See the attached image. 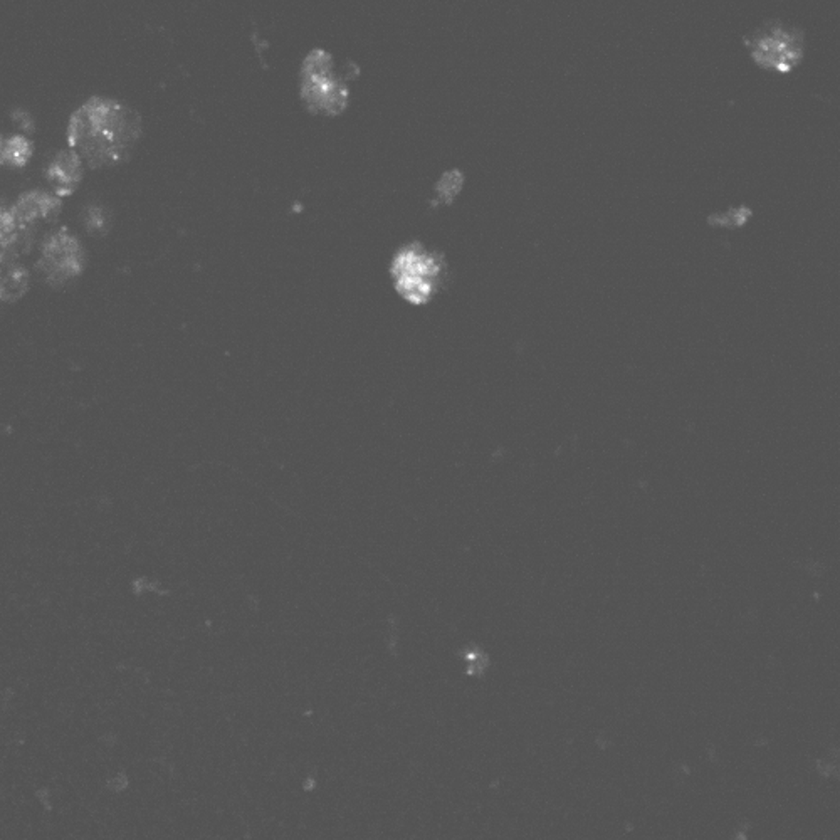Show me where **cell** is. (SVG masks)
<instances>
[{
    "instance_id": "obj_2",
    "label": "cell",
    "mask_w": 840,
    "mask_h": 840,
    "mask_svg": "<svg viewBox=\"0 0 840 840\" xmlns=\"http://www.w3.org/2000/svg\"><path fill=\"white\" fill-rule=\"evenodd\" d=\"M390 273L395 290L407 301L422 305L427 303L444 284L447 277V262L440 253L427 249L424 244L412 243L397 251Z\"/></svg>"
},
{
    "instance_id": "obj_12",
    "label": "cell",
    "mask_w": 840,
    "mask_h": 840,
    "mask_svg": "<svg viewBox=\"0 0 840 840\" xmlns=\"http://www.w3.org/2000/svg\"><path fill=\"white\" fill-rule=\"evenodd\" d=\"M746 212L748 209H731L727 210V214H721L718 217V226L721 227H735L742 226L746 222Z\"/></svg>"
},
{
    "instance_id": "obj_6",
    "label": "cell",
    "mask_w": 840,
    "mask_h": 840,
    "mask_svg": "<svg viewBox=\"0 0 840 840\" xmlns=\"http://www.w3.org/2000/svg\"><path fill=\"white\" fill-rule=\"evenodd\" d=\"M84 264L86 254L80 239L61 227L44 239L35 269L51 286H63L82 275Z\"/></svg>"
},
{
    "instance_id": "obj_8",
    "label": "cell",
    "mask_w": 840,
    "mask_h": 840,
    "mask_svg": "<svg viewBox=\"0 0 840 840\" xmlns=\"http://www.w3.org/2000/svg\"><path fill=\"white\" fill-rule=\"evenodd\" d=\"M34 146L29 138L24 135H12L2 140L0 146V159L4 165L11 167H24L33 157Z\"/></svg>"
},
{
    "instance_id": "obj_11",
    "label": "cell",
    "mask_w": 840,
    "mask_h": 840,
    "mask_svg": "<svg viewBox=\"0 0 840 840\" xmlns=\"http://www.w3.org/2000/svg\"><path fill=\"white\" fill-rule=\"evenodd\" d=\"M82 221H84V227L86 230H89L91 234H106V230L110 229V212L101 207V206H89L84 209V214H82Z\"/></svg>"
},
{
    "instance_id": "obj_3",
    "label": "cell",
    "mask_w": 840,
    "mask_h": 840,
    "mask_svg": "<svg viewBox=\"0 0 840 840\" xmlns=\"http://www.w3.org/2000/svg\"><path fill=\"white\" fill-rule=\"evenodd\" d=\"M61 207L63 202L59 195L46 191H29L20 194L14 206L2 210V259L12 261L22 251H29L37 221H54Z\"/></svg>"
},
{
    "instance_id": "obj_7",
    "label": "cell",
    "mask_w": 840,
    "mask_h": 840,
    "mask_svg": "<svg viewBox=\"0 0 840 840\" xmlns=\"http://www.w3.org/2000/svg\"><path fill=\"white\" fill-rule=\"evenodd\" d=\"M46 177L59 197L73 194L82 178V159L74 150H61L46 168Z\"/></svg>"
},
{
    "instance_id": "obj_15",
    "label": "cell",
    "mask_w": 840,
    "mask_h": 840,
    "mask_svg": "<svg viewBox=\"0 0 840 840\" xmlns=\"http://www.w3.org/2000/svg\"><path fill=\"white\" fill-rule=\"evenodd\" d=\"M35 798H37V800H39V802H41L44 807L51 810V792H49V789L44 787V789H39V790H35Z\"/></svg>"
},
{
    "instance_id": "obj_5",
    "label": "cell",
    "mask_w": 840,
    "mask_h": 840,
    "mask_svg": "<svg viewBox=\"0 0 840 840\" xmlns=\"http://www.w3.org/2000/svg\"><path fill=\"white\" fill-rule=\"evenodd\" d=\"M743 43L755 65L778 74L793 71L805 52L804 33L782 20H766L757 31L746 34Z\"/></svg>"
},
{
    "instance_id": "obj_14",
    "label": "cell",
    "mask_w": 840,
    "mask_h": 840,
    "mask_svg": "<svg viewBox=\"0 0 840 840\" xmlns=\"http://www.w3.org/2000/svg\"><path fill=\"white\" fill-rule=\"evenodd\" d=\"M12 118H14L16 121H19V123L24 127V129H27V131L33 129V118H31V114L24 113V112L17 110V112L12 113Z\"/></svg>"
},
{
    "instance_id": "obj_4",
    "label": "cell",
    "mask_w": 840,
    "mask_h": 840,
    "mask_svg": "<svg viewBox=\"0 0 840 840\" xmlns=\"http://www.w3.org/2000/svg\"><path fill=\"white\" fill-rule=\"evenodd\" d=\"M299 93L307 108L315 113L339 114L348 105L350 89L346 78L335 71L331 52L323 48L311 49L301 65Z\"/></svg>"
},
{
    "instance_id": "obj_10",
    "label": "cell",
    "mask_w": 840,
    "mask_h": 840,
    "mask_svg": "<svg viewBox=\"0 0 840 840\" xmlns=\"http://www.w3.org/2000/svg\"><path fill=\"white\" fill-rule=\"evenodd\" d=\"M463 180H464V177L459 170L446 172L442 178L437 182V200L444 202V204H451L455 198V195L459 194L461 189H463Z\"/></svg>"
},
{
    "instance_id": "obj_1",
    "label": "cell",
    "mask_w": 840,
    "mask_h": 840,
    "mask_svg": "<svg viewBox=\"0 0 840 840\" xmlns=\"http://www.w3.org/2000/svg\"><path fill=\"white\" fill-rule=\"evenodd\" d=\"M142 135V114L114 97H91L76 108L67 142L91 168L125 162Z\"/></svg>"
},
{
    "instance_id": "obj_13",
    "label": "cell",
    "mask_w": 840,
    "mask_h": 840,
    "mask_svg": "<svg viewBox=\"0 0 840 840\" xmlns=\"http://www.w3.org/2000/svg\"><path fill=\"white\" fill-rule=\"evenodd\" d=\"M129 778L125 775V774H116V775L110 776L108 782H106V787L114 793L125 792L128 789Z\"/></svg>"
},
{
    "instance_id": "obj_9",
    "label": "cell",
    "mask_w": 840,
    "mask_h": 840,
    "mask_svg": "<svg viewBox=\"0 0 840 840\" xmlns=\"http://www.w3.org/2000/svg\"><path fill=\"white\" fill-rule=\"evenodd\" d=\"M27 286H29V273L22 266H14L7 271V275L2 276L0 296L4 301L14 303L24 292H27Z\"/></svg>"
}]
</instances>
